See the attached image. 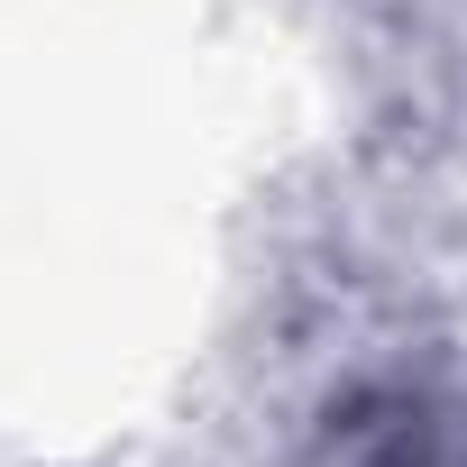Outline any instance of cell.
Wrapping results in <instances>:
<instances>
[{
    "label": "cell",
    "instance_id": "1",
    "mask_svg": "<svg viewBox=\"0 0 467 467\" xmlns=\"http://www.w3.org/2000/svg\"><path fill=\"white\" fill-rule=\"evenodd\" d=\"M367 467H467V458H458V449H431V440H412V431H394Z\"/></svg>",
    "mask_w": 467,
    "mask_h": 467
}]
</instances>
